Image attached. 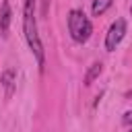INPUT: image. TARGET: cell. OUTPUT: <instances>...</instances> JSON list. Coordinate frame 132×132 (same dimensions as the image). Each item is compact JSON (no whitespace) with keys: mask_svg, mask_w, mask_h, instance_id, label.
<instances>
[{"mask_svg":"<svg viewBox=\"0 0 132 132\" xmlns=\"http://www.w3.org/2000/svg\"><path fill=\"white\" fill-rule=\"evenodd\" d=\"M124 124H132V111H126L124 113Z\"/></svg>","mask_w":132,"mask_h":132,"instance_id":"ba28073f","label":"cell"},{"mask_svg":"<svg viewBox=\"0 0 132 132\" xmlns=\"http://www.w3.org/2000/svg\"><path fill=\"white\" fill-rule=\"evenodd\" d=\"M130 12H132V6H130Z\"/></svg>","mask_w":132,"mask_h":132,"instance_id":"30bf717a","label":"cell"},{"mask_svg":"<svg viewBox=\"0 0 132 132\" xmlns=\"http://www.w3.org/2000/svg\"><path fill=\"white\" fill-rule=\"evenodd\" d=\"M130 132H132V130H130Z\"/></svg>","mask_w":132,"mask_h":132,"instance_id":"8fae6325","label":"cell"},{"mask_svg":"<svg viewBox=\"0 0 132 132\" xmlns=\"http://www.w3.org/2000/svg\"><path fill=\"white\" fill-rule=\"evenodd\" d=\"M10 19H12L10 2H8V0H2V6H0V35H2V37H6V35H8Z\"/></svg>","mask_w":132,"mask_h":132,"instance_id":"277c9868","label":"cell"},{"mask_svg":"<svg viewBox=\"0 0 132 132\" xmlns=\"http://www.w3.org/2000/svg\"><path fill=\"white\" fill-rule=\"evenodd\" d=\"M124 35H126V21L124 19H116L111 23L107 35H105V50L107 52H113L118 47V43L124 39Z\"/></svg>","mask_w":132,"mask_h":132,"instance_id":"3957f363","label":"cell"},{"mask_svg":"<svg viewBox=\"0 0 132 132\" xmlns=\"http://www.w3.org/2000/svg\"><path fill=\"white\" fill-rule=\"evenodd\" d=\"M111 4H113V0H93V4H91V12H93V16L103 14Z\"/></svg>","mask_w":132,"mask_h":132,"instance_id":"8992f818","label":"cell"},{"mask_svg":"<svg viewBox=\"0 0 132 132\" xmlns=\"http://www.w3.org/2000/svg\"><path fill=\"white\" fill-rule=\"evenodd\" d=\"M23 31H25V39L31 47V52L35 54V60L39 64V68L43 70V62H45V54H43V45L37 33V21H35V0H25L23 2Z\"/></svg>","mask_w":132,"mask_h":132,"instance_id":"6da1fadb","label":"cell"},{"mask_svg":"<svg viewBox=\"0 0 132 132\" xmlns=\"http://www.w3.org/2000/svg\"><path fill=\"white\" fill-rule=\"evenodd\" d=\"M68 31H70V37L76 43H85L93 33V25L82 10L74 8V10L68 12Z\"/></svg>","mask_w":132,"mask_h":132,"instance_id":"7a4b0ae2","label":"cell"},{"mask_svg":"<svg viewBox=\"0 0 132 132\" xmlns=\"http://www.w3.org/2000/svg\"><path fill=\"white\" fill-rule=\"evenodd\" d=\"M0 82H2L4 91H6V97H10L12 91H14V82H16V70L14 68H6L2 72V76H0Z\"/></svg>","mask_w":132,"mask_h":132,"instance_id":"5b68a950","label":"cell"},{"mask_svg":"<svg viewBox=\"0 0 132 132\" xmlns=\"http://www.w3.org/2000/svg\"><path fill=\"white\" fill-rule=\"evenodd\" d=\"M101 70H103V64L101 62H95L91 68H89V72H87V76H85V85H91L99 74H101Z\"/></svg>","mask_w":132,"mask_h":132,"instance_id":"52a82bcc","label":"cell"},{"mask_svg":"<svg viewBox=\"0 0 132 132\" xmlns=\"http://www.w3.org/2000/svg\"><path fill=\"white\" fill-rule=\"evenodd\" d=\"M47 4H50V0H43V8H41V16H47Z\"/></svg>","mask_w":132,"mask_h":132,"instance_id":"9c48e42d","label":"cell"}]
</instances>
